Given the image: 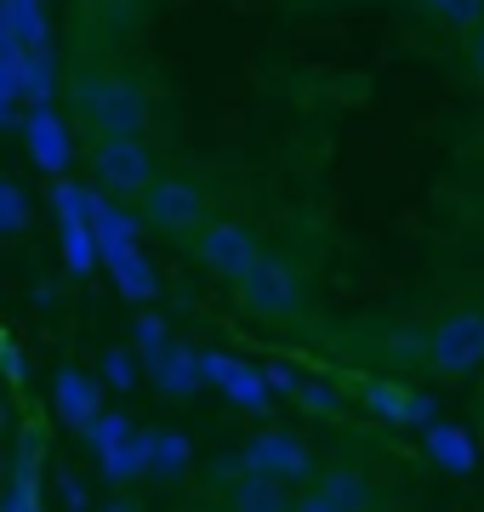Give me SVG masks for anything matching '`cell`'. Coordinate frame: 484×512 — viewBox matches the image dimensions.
Returning a JSON list of instances; mask_svg holds the SVG:
<instances>
[{
    "instance_id": "cell-1",
    "label": "cell",
    "mask_w": 484,
    "mask_h": 512,
    "mask_svg": "<svg viewBox=\"0 0 484 512\" xmlns=\"http://www.w3.org/2000/svg\"><path fill=\"white\" fill-rule=\"evenodd\" d=\"M75 103L97 137H137L149 120V97L126 74H75Z\"/></svg>"
},
{
    "instance_id": "cell-3",
    "label": "cell",
    "mask_w": 484,
    "mask_h": 512,
    "mask_svg": "<svg viewBox=\"0 0 484 512\" xmlns=\"http://www.w3.org/2000/svg\"><path fill=\"white\" fill-rule=\"evenodd\" d=\"M143 205H149V217L166 228V234H188V228H200L205 217V194L194 183H154L149 194H143Z\"/></svg>"
},
{
    "instance_id": "cell-5",
    "label": "cell",
    "mask_w": 484,
    "mask_h": 512,
    "mask_svg": "<svg viewBox=\"0 0 484 512\" xmlns=\"http://www.w3.org/2000/svg\"><path fill=\"white\" fill-rule=\"evenodd\" d=\"M467 69L479 74V86H484V23L467 35Z\"/></svg>"
},
{
    "instance_id": "cell-4",
    "label": "cell",
    "mask_w": 484,
    "mask_h": 512,
    "mask_svg": "<svg viewBox=\"0 0 484 512\" xmlns=\"http://www.w3.org/2000/svg\"><path fill=\"white\" fill-rule=\"evenodd\" d=\"M422 12H433L439 23H450V29H462V35H473L484 23V0H416Z\"/></svg>"
},
{
    "instance_id": "cell-2",
    "label": "cell",
    "mask_w": 484,
    "mask_h": 512,
    "mask_svg": "<svg viewBox=\"0 0 484 512\" xmlns=\"http://www.w3.org/2000/svg\"><path fill=\"white\" fill-rule=\"evenodd\" d=\"M92 165H97V177H103L114 194H149V188L160 183L154 165H149V148L137 143V137H97Z\"/></svg>"
}]
</instances>
